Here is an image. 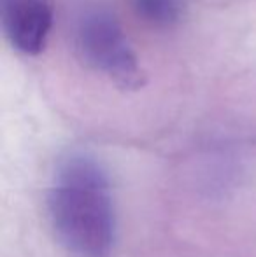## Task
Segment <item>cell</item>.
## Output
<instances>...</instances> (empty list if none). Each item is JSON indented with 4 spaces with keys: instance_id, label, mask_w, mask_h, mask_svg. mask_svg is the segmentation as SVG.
I'll use <instances>...</instances> for the list:
<instances>
[{
    "instance_id": "obj_3",
    "label": "cell",
    "mask_w": 256,
    "mask_h": 257,
    "mask_svg": "<svg viewBox=\"0 0 256 257\" xmlns=\"http://www.w3.org/2000/svg\"><path fill=\"white\" fill-rule=\"evenodd\" d=\"M2 25L9 44L27 56L46 49L53 27L51 0H0Z\"/></svg>"
},
{
    "instance_id": "obj_4",
    "label": "cell",
    "mask_w": 256,
    "mask_h": 257,
    "mask_svg": "<svg viewBox=\"0 0 256 257\" xmlns=\"http://www.w3.org/2000/svg\"><path fill=\"white\" fill-rule=\"evenodd\" d=\"M137 16L156 28H170L185 14V0H132Z\"/></svg>"
},
{
    "instance_id": "obj_2",
    "label": "cell",
    "mask_w": 256,
    "mask_h": 257,
    "mask_svg": "<svg viewBox=\"0 0 256 257\" xmlns=\"http://www.w3.org/2000/svg\"><path fill=\"white\" fill-rule=\"evenodd\" d=\"M74 46L79 60L118 88L135 91L146 82L140 63L116 14L104 7H88L74 25Z\"/></svg>"
},
{
    "instance_id": "obj_1",
    "label": "cell",
    "mask_w": 256,
    "mask_h": 257,
    "mask_svg": "<svg viewBox=\"0 0 256 257\" xmlns=\"http://www.w3.org/2000/svg\"><path fill=\"white\" fill-rule=\"evenodd\" d=\"M60 243L75 257H109L114 210L109 180L95 158L70 153L60 161L48 200Z\"/></svg>"
}]
</instances>
